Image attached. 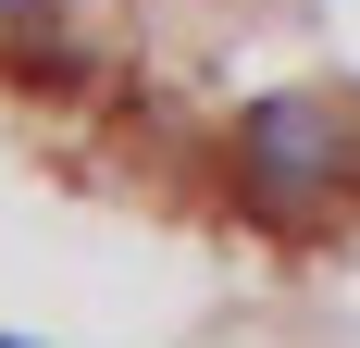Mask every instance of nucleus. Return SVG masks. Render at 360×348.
Segmentation results:
<instances>
[{
  "mask_svg": "<svg viewBox=\"0 0 360 348\" xmlns=\"http://www.w3.org/2000/svg\"><path fill=\"white\" fill-rule=\"evenodd\" d=\"M0 348H25V336H0Z\"/></svg>",
  "mask_w": 360,
  "mask_h": 348,
  "instance_id": "7ed1b4c3",
  "label": "nucleus"
},
{
  "mask_svg": "<svg viewBox=\"0 0 360 348\" xmlns=\"http://www.w3.org/2000/svg\"><path fill=\"white\" fill-rule=\"evenodd\" d=\"M0 37H13L25 75H75V63H87V50L63 37V0H0Z\"/></svg>",
  "mask_w": 360,
  "mask_h": 348,
  "instance_id": "f03ea898",
  "label": "nucleus"
},
{
  "mask_svg": "<svg viewBox=\"0 0 360 348\" xmlns=\"http://www.w3.org/2000/svg\"><path fill=\"white\" fill-rule=\"evenodd\" d=\"M224 174H236V199H249L274 237H311V224L360 187V112L323 100V87H274V100L236 112Z\"/></svg>",
  "mask_w": 360,
  "mask_h": 348,
  "instance_id": "f257e3e1",
  "label": "nucleus"
}]
</instances>
